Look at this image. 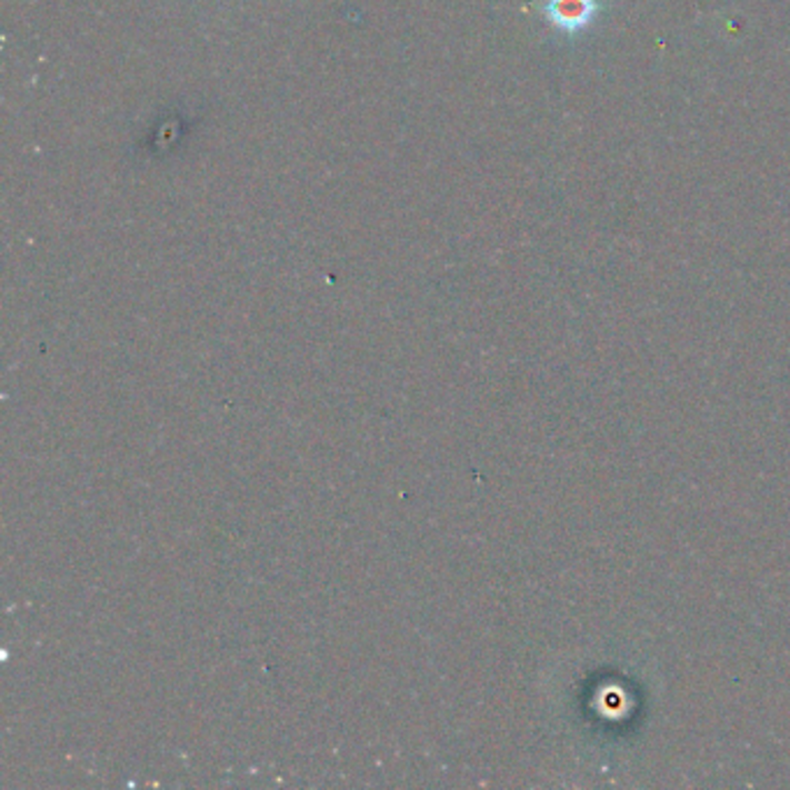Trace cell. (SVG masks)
<instances>
[{"label": "cell", "instance_id": "6da1fadb", "mask_svg": "<svg viewBox=\"0 0 790 790\" xmlns=\"http://www.w3.org/2000/svg\"><path fill=\"white\" fill-rule=\"evenodd\" d=\"M601 12L598 0H548L544 3V17L561 33L576 36L593 23Z\"/></svg>", "mask_w": 790, "mask_h": 790}]
</instances>
